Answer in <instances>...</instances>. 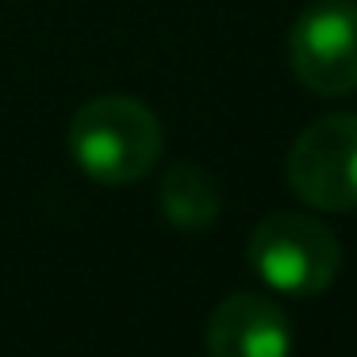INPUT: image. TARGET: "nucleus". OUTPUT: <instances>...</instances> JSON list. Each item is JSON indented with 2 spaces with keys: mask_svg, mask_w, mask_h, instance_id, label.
<instances>
[{
  "mask_svg": "<svg viewBox=\"0 0 357 357\" xmlns=\"http://www.w3.org/2000/svg\"><path fill=\"white\" fill-rule=\"evenodd\" d=\"M70 154L96 185H131L162 158V123L135 96H96L70 119Z\"/></svg>",
  "mask_w": 357,
  "mask_h": 357,
  "instance_id": "1",
  "label": "nucleus"
},
{
  "mask_svg": "<svg viewBox=\"0 0 357 357\" xmlns=\"http://www.w3.org/2000/svg\"><path fill=\"white\" fill-rule=\"evenodd\" d=\"M250 269L257 280L284 296H319L334 284L342 269L338 238L319 219L280 211L257 223L250 234Z\"/></svg>",
  "mask_w": 357,
  "mask_h": 357,
  "instance_id": "2",
  "label": "nucleus"
},
{
  "mask_svg": "<svg viewBox=\"0 0 357 357\" xmlns=\"http://www.w3.org/2000/svg\"><path fill=\"white\" fill-rule=\"evenodd\" d=\"M288 185L319 211L357 208V116H323L296 139L288 154Z\"/></svg>",
  "mask_w": 357,
  "mask_h": 357,
  "instance_id": "3",
  "label": "nucleus"
},
{
  "mask_svg": "<svg viewBox=\"0 0 357 357\" xmlns=\"http://www.w3.org/2000/svg\"><path fill=\"white\" fill-rule=\"evenodd\" d=\"M288 58L319 96H342L357 89V0H323L296 20L288 35Z\"/></svg>",
  "mask_w": 357,
  "mask_h": 357,
  "instance_id": "4",
  "label": "nucleus"
},
{
  "mask_svg": "<svg viewBox=\"0 0 357 357\" xmlns=\"http://www.w3.org/2000/svg\"><path fill=\"white\" fill-rule=\"evenodd\" d=\"M292 326L257 292H234L208 319V357H288Z\"/></svg>",
  "mask_w": 357,
  "mask_h": 357,
  "instance_id": "5",
  "label": "nucleus"
},
{
  "mask_svg": "<svg viewBox=\"0 0 357 357\" xmlns=\"http://www.w3.org/2000/svg\"><path fill=\"white\" fill-rule=\"evenodd\" d=\"M162 211L181 231H204L219 215V188L200 165L181 162L162 177Z\"/></svg>",
  "mask_w": 357,
  "mask_h": 357,
  "instance_id": "6",
  "label": "nucleus"
}]
</instances>
